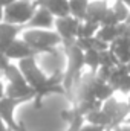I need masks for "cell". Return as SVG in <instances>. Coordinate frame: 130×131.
Listing matches in <instances>:
<instances>
[{
  "label": "cell",
  "mask_w": 130,
  "mask_h": 131,
  "mask_svg": "<svg viewBox=\"0 0 130 131\" xmlns=\"http://www.w3.org/2000/svg\"><path fill=\"white\" fill-rule=\"evenodd\" d=\"M66 46V55H67V70L64 72V79H63V87L66 93L69 95L73 89L77 87L80 79H81V69L84 66V52L77 46L75 41L64 43Z\"/></svg>",
  "instance_id": "cell-1"
},
{
  "label": "cell",
  "mask_w": 130,
  "mask_h": 131,
  "mask_svg": "<svg viewBox=\"0 0 130 131\" xmlns=\"http://www.w3.org/2000/svg\"><path fill=\"white\" fill-rule=\"evenodd\" d=\"M23 41L35 53H51L60 43H63L61 37L57 32L46 29H26L23 32Z\"/></svg>",
  "instance_id": "cell-2"
},
{
  "label": "cell",
  "mask_w": 130,
  "mask_h": 131,
  "mask_svg": "<svg viewBox=\"0 0 130 131\" xmlns=\"http://www.w3.org/2000/svg\"><path fill=\"white\" fill-rule=\"evenodd\" d=\"M35 8H37V2L31 0H17L15 3L9 5L5 8V15L3 20L5 23H11V25H26L35 14Z\"/></svg>",
  "instance_id": "cell-3"
},
{
  "label": "cell",
  "mask_w": 130,
  "mask_h": 131,
  "mask_svg": "<svg viewBox=\"0 0 130 131\" xmlns=\"http://www.w3.org/2000/svg\"><path fill=\"white\" fill-rule=\"evenodd\" d=\"M101 110L109 117V127H107L106 131H113V130H116L118 127H121L123 122H126V119L129 117V114H130L127 102H119L113 96L103 102Z\"/></svg>",
  "instance_id": "cell-4"
},
{
  "label": "cell",
  "mask_w": 130,
  "mask_h": 131,
  "mask_svg": "<svg viewBox=\"0 0 130 131\" xmlns=\"http://www.w3.org/2000/svg\"><path fill=\"white\" fill-rule=\"evenodd\" d=\"M18 69H20V72L23 73L26 82L35 90V93L43 89V85L46 84L48 76H46V73L38 67L37 61H35V57H28V58L20 60Z\"/></svg>",
  "instance_id": "cell-5"
},
{
  "label": "cell",
  "mask_w": 130,
  "mask_h": 131,
  "mask_svg": "<svg viewBox=\"0 0 130 131\" xmlns=\"http://www.w3.org/2000/svg\"><path fill=\"white\" fill-rule=\"evenodd\" d=\"M55 28H57V34L61 37L63 43H69V41H77L78 37V31L81 26V21L73 18L72 15L67 17H61L55 20Z\"/></svg>",
  "instance_id": "cell-6"
},
{
  "label": "cell",
  "mask_w": 130,
  "mask_h": 131,
  "mask_svg": "<svg viewBox=\"0 0 130 131\" xmlns=\"http://www.w3.org/2000/svg\"><path fill=\"white\" fill-rule=\"evenodd\" d=\"M35 2H37L38 8H44L57 18L70 15L69 0H35Z\"/></svg>",
  "instance_id": "cell-7"
},
{
  "label": "cell",
  "mask_w": 130,
  "mask_h": 131,
  "mask_svg": "<svg viewBox=\"0 0 130 131\" xmlns=\"http://www.w3.org/2000/svg\"><path fill=\"white\" fill-rule=\"evenodd\" d=\"M5 55L9 58V60H23V58H28V57H34L35 52L23 41V40H14L11 41V44L8 46Z\"/></svg>",
  "instance_id": "cell-8"
},
{
  "label": "cell",
  "mask_w": 130,
  "mask_h": 131,
  "mask_svg": "<svg viewBox=\"0 0 130 131\" xmlns=\"http://www.w3.org/2000/svg\"><path fill=\"white\" fill-rule=\"evenodd\" d=\"M55 23L54 15L46 11L44 8H38V11L34 14V17L26 23V26L29 29H49L52 28V25Z\"/></svg>",
  "instance_id": "cell-9"
},
{
  "label": "cell",
  "mask_w": 130,
  "mask_h": 131,
  "mask_svg": "<svg viewBox=\"0 0 130 131\" xmlns=\"http://www.w3.org/2000/svg\"><path fill=\"white\" fill-rule=\"evenodd\" d=\"M109 49L116 55L118 61L121 64H127L129 60V50H130V38H126V37H118L113 43H110Z\"/></svg>",
  "instance_id": "cell-10"
},
{
  "label": "cell",
  "mask_w": 130,
  "mask_h": 131,
  "mask_svg": "<svg viewBox=\"0 0 130 131\" xmlns=\"http://www.w3.org/2000/svg\"><path fill=\"white\" fill-rule=\"evenodd\" d=\"M107 5L106 2H94V3H89L87 5V11H86V18L84 21H90V23H101L106 12H107Z\"/></svg>",
  "instance_id": "cell-11"
},
{
  "label": "cell",
  "mask_w": 130,
  "mask_h": 131,
  "mask_svg": "<svg viewBox=\"0 0 130 131\" xmlns=\"http://www.w3.org/2000/svg\"><path fill=\"white\" fill-rule=\"evenodd\" d=\"M113 92H115V90H113L106 81H101L97 75H95V78H94V95H95V98H97L98 101L104 102V101L110 99L113 96Z\"/></svg>",
  "instance_id": "cell-12"
},
{
  "label": "cell",
  "mask_w": 130,
  "mask_h": 131,
  "mask_svg": "<svg viewBox=\"0 0 130 131\" xmlns=\"http://www.w3.org/2000/svg\"><path fill=\"white\" fill-rule=\"evenodd\" d=\"M129 75V70H127V66L126 64H118L116 67L112 69V73H110V78L107 81V84L113 89V90H118L121 81Z\"/></svg>",
  "instance_id": "cell-13"
},
{
  "label": "cell",
  "mask_w": 130,
  "mask_h": 131,
  "mask_svg": "<svg viewBox=\"0 0 130 131\" xmlns=\"http://www.w3.org/2000/svg\"><path fill=\"white\" fill-rule=\"evenodd\" d=\"M87 0H69V9L70 15L80 21H84L86 18V11H87Z\"/></svg>",
  "instance_id": "cell-14"
},
{
  "label": "cell",
  "mask_w": 130,
  "mask_h": 131,
  "mask_svg": "<svg viewBox=\"0 0 130 131\" xmlns=\"http://www.w3.org/2000/svg\"><path fill=\"white\" fill-rule=\"evenodd\" d=\"M84 119L87 121V124L90 125H97V127H103L107 130L109 127V117L106 116V113L103 110H95V111H90L84 116Z\"/></svg>",
  "instance_id": "cell-15"
},
{
  "label": "cell",
  "mask_w": 130,
  "mask_h": 131,
  "mask_svg": "<svg viewBox=\"0 0 130 131\" xmlns=\"http://www.w3.org/2000/svg\"><path fill=\"white\" fill-rule=\"evenodd\" d=\"M3 73H5V76L8 78L9 84H17V85H25V84H28L26 79H25V76H23V73H22L20 69L15 67V66L9 64L6 69H5Z\"/></svg>",
  "instance_id": "cell-16"
},
{
  "label": "cell",
  "mask_w": 130,
  "mask_h": 131,
  "mask_svg": "<svg viewBox=\"0 0 130 131\" xmlns=\"http://www.w3.org/2000/svg\"><path fill=\"white\" fill-rule=\"evenodd\" d=\"M23 26L20 25H11V23H0V38L3 40H15V37L22 32Z\"/></svg>",
  "instance_id": "cell-17"
},
{
  "label": "cell",
  "mask_w": 130,
  "mask_h": 131,
  "mask_svg": "<svg viewBox=\"0 0 130 131\" xmlns=\"http://www.w3.org/2000/svg\"><path fill=\"white\" fill-rule=\"evenodd\" d=\"M95 37L110 46V43H113L118 38V29H116V26H101Z\"/></svg>",
  "instance_id": "cell-18"
},
{
  "label": "cell",
  "mask_w": 130,
  "mask_h": 131,
  "mask_svg": "<svg viewBox=\"0 0 130 131\" xmlns=\"http://www.w3.org/2000/svg\"><path fill=\"white\" fill-rule=\"evenodd\" d=\"M84 66L90 67L92 73H97V70L101 66V57H99V52L94 50V49H89L84 52Z\"/></svg>",
  "instance_id": "cell-19"
},
{
  "label": "cell",
  "mask_w": 130,
  "mask_h": 131,
  "mask_svg": "<svg viewBox=\"0 0 130 131\" xmlns=\"http://www.w3.org/2000/svg\"><path fill=\"white\" fill-rule=\"evenodd\" d=\"M99 29L98 23H90V21H81L80 31H78V37L77 38H92L95 37Z\"/></svg>",
  "instance_id": "cell-20"
},
{
  "label": "cell",
  "mask_w": 130,
  "mask_h": 131,
  "mask_svg": "<svg viewBox=\"0 0 130 131\" xmlns=\"http://www.w3.org/2000/svg\"><path fill=\"white\" fill-rule=\"evenodd\" d=\"M112 11H113V14H115V17L118 18V21H119V23H126V21H127V18H129V15H130L129 8H127L123 2H118V0L115 2V5H113Z\"/></svg>",
  "instance_id": "cell-21"
},
{
  "label": "cell",
  "mask_w": 130,
  "mask_h": 131,
  "mask_svg": "<svg viewBox=\"0 0 130 131\" xmlns=\"http://www.w3.org/2000/svg\"><path fill=\"white\" fill-rule=\"evenodd\" d=\"M99 57H101V66H107V67H116L118 64H121L119 61H118V58H116V55L110 50V49H107V50H104V52H99Z\"/></svg>",
  "instance_id": "cell-22"
},
{
  "label": "cell",
  "mask_w": 130,
  "mask_h": 131,
  "mask_svg": "<svg viewBox=\"0 0 130 131\" xmlns=\"http://www.w3.org/2000/svg\"><path fill=\"white\" fill-rule=\"evenodd\" d=\"M83 125H84V116L80 114V113L75 110V116H73V119L69 122V127H67L66 131H81Z\"/></svg>",
  "instance_id": "cell-23"
},
{
  "label": "cell",
  "mask_w": 130,
  "mask_h": 131,
  "mask_svg": "<svg viewBox=\"0 0 130 131\" xmlns=\"http://www.w3.org/2000/svg\"><path fill=\"white\" fill-rule=\"evenodd\" d=\"M118 25H119L118 18L115 17L112 8H109L107 12H106V15H104V18H103V21L99 23V26H118Z\"/></svg>",
  "instance_id": "cell-24"
},
{
  "label": "cell",
  "mask_w": 130,
  "mask_h": 131,
  "mask_svg": "<svg viewBox=\"0 0 130 131\" xmlns=\"http://www.w3.org/2000/svg\"><path fill=\"white\" fill-rule=\"evenodd\" d=\"M118 90H119L121 93H130V75H127V76L121 81Z\"/></svg>",
  "instance_id": "cell-25"
},
{
  "label": "cell",
  "mask_w": 130,
  "mask_h": 131,
  "mask_svg": "<svg viewBox=\"0 0 130 131\" xmlns=\"http://www.w3.org/2000/svg\"><path fill=\"white\" fill-rule=\"evenodd\" d=\"M8 66H9V58L5 53H0V72H5Z\"/></svg>",
  "instance_id": "cell-26"
},
{
  "label": "cell",
  "mask_w": 130,
  "mask_h": 131,
  "mask_svg": "<svg viewBox=\"0 0 130 131\" xmlns=\"http://www.w3.org/2000/svg\"><path fill=\"white\" fill-rule=\"evenodd\" d=\"M81 131H106V128H103V127H97V125H90V124H87V125H83V128Z\"/></svg>",
  "instance_id": "cell-27"
},
{
  "label": "cell",
  "mask_w": 130,
  "mask_h": 131,
  "mask_svg": "<svg viewBox=\"0 0 130 131\" xmlns=\"http://www.w3.org/2000/svg\"><path fill=\"white\" fill-rule=\"evenodd\" d=\"M12 41H14V40H12ZM9 44H11L9 40H3V38H0V53H5Z\"/></svg>",
  "instance_id": "cell-28"
},
{
  "label": "cell",
  "mask_w": 130,
  "mask_h": 131,
  "mask_svg": "<svg viewBox=\"0 0 130 131\" xmlns=\"http://www.w3.org/2000/svg\"><path fill=\"white\" fill-rule=\"evenodd\" d=\"M17 0H0V6H3V8H6V6H9V5H12V3H15Z\"/></svg>",
  "instance_id": "cell-29"
},
{
  "label": "cell",
  "mask_w": 130,
  "mask_h": 131,
  "mask_svg": "<svg viewBox=\"0 0 130 131\" xmlns=\"http://www.w3.org/2000/svg\"><path fill=\"white\" fill-rule=\"evenodd\" d=\"M5 96H6V95H5V85H3V82L0 81V99H3Z\"/></svg>",
  "instance_id": "cell-30"
},
{
  "label": "cell",
  "mask_w": 130,
  "mask_h": 131,
  "mask_svg": "<svg viewBox=\"0 0 130 131\" xmlns=\"http://www.w3.org/2000/svg\"><path fill=\"white\" fill-rule=\"evenodd\" d=\"M113 131H130V125H121V127H118Z\"/></svg>",
  "instance_id": "cell-31"
},
{
  "label": "cell",
  "mask_w": 130,
  "mask_h": 131,
  "mask_svg": "<svg viewBox=\"0 0 130 131\" xmlns=\"http://www.w3.org/2000/svg\"><path fill=\"white\" fill-rule=\"evenodd\" d=\"M0 131H9L8 130V127H6V124L3 122V119L0 117Z\"/></svg>",
  "instance_id": "cell-32"
},
{
  "label": "cell",
  "mask_w": 130,
  "mask_h": 131,
  "mask_svg": "<svg viewBox=\"0 0 130 131\" xmlns=\"http://www.w3.org/2000/svg\"><path fill=\"white\" fill-rule=\"evenodd\" d=\"M3 15H5V8L0 6V23H2V20H3Z\"/></svg>",
  "instance_id": "cell-33"
},
{
  "label": "cell",
  "mask_w": 130,
  "mask_h": 131,
  "mask_svg": "<svg viewBox=\"0 0 130 131\" xmlns=\"http://www.w3.org/2000/svg\"><path fill=\"white\" fill-rule=\"evenodd\" d=\"M118 2H123V3H124L127 8H130V0H118Z\"/></svg>",
  "instance_id": "cell-34"
},
{
  "label": "cell",
  "mask_w": 130,
  "mask_h": 131,
  "mask_svg": "<svg viewBox=\"0 0 130 131\" xmlns=\"http://www.w3.org/2000/svg\"><path fill=\"white\" fill-rule=\"evenodd\" d=\"M126 66H127V70H129V75H130V61H129V63H127Z\"/></svg>",
  "instance_id": "cell-35"
},
{
  "label": "cell",
  "mask_w": 130,
  "mask_h": 131,
  "mask_svg": "<svg viewBox=\"0 0 130 131\" xmlns=\"http://www.w3.org/2000/svg\"><path fill=\"white\" fill-rule=\"evenodd\" d=\"M127 107H129V111H130V96H129V101H127Z\"/></svg>",
  "instance_id": "cell-36"
},
{
  "label": "cell",
  "mask_w": 130,
  "mask_h": 131,
  "mask_svg": "<svg viewBox=\"0 0 130 131\" xmlns=\"http://www.w3.org/2000/svg\"><path fill=\"white\" fill-rule=\"evenodd\" d=\"M126 122H127V125H130V116L127 117V119H126Z\"/></svg>",
  "instance_id": "cell-37"
},
{
  "label": "cell",
  "mask_w": 130,
  "mask_h": 131,
  "mask_svg": "<svg viewBox=\"0 0 130 131\" xmlns=\"http://www.w3.org/2000/svg\"><path fill=\"white\" fill-rule=\"evenodd\" d=\"M129 60H130V50H129Z\"/></svg>",
  "instance_id": "cell-38"
},
{
  "label": "cell",
  "mask_w": 130,
  "mask_h": 131,
  "mask_svg": "<svg viewBox=\"0 0 130 131\" xmlns=\"http://www.w3.org/2000/svg\"><path fill=\"white\" fill-rule=\"evenodd\" d=\"M0 75H2V72H0Z\"/></svg>",
  "instance_id": "cell-39"
}]
</instances>
